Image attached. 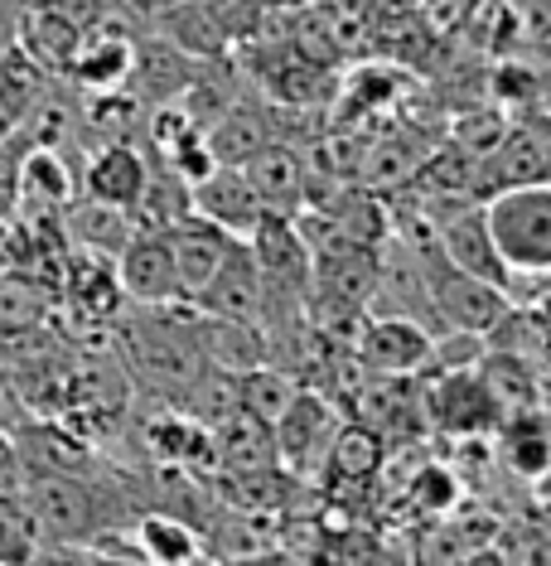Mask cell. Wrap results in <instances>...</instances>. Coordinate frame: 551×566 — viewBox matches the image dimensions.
<instances>
[{"label":"cell","instance_id":"obj_1","mask_svg":"<svg viewBox=\"0 0 551 566\" xmlns=\"http://www.w3.org/2000/svg\"><path fill=\"white\" fill-rule=\"evenodd\" d=\"M15 499L40 527L44 557L49 552H87L102 533H117L126 513H140V504H131L121 489L68 470H30Z\"/></svg>","mask_w":551,"mask_h":566},{"label":"cell","instance_id":"obj_2","mask_svg":"<svg viewBox=\"0 0 551 566\" xmlns=\"http://www.w3.org/2000/svg\"><path fill=\"white\" fill-rule=\"evenodd\" d=\"M131 364L160 397L179 402L184 388L199 378V368H203L194 311H184V301L140 305V315L131 319Z\"/></svg>","mask_w":551,"mask_h":566},{"label":"cell","instance_id":"obj_3","mask_svg":"<svg viewBox=\"0 0 551 566\" xmlns=\"http://www.w3.org/2000/svg\"><path fill=\"white\" fill-rule=\"evenodd\" d=\"M484 228H489L498 256L518 281H547L551 272V189L522 185L484 199Z\"/></svg>","mask_w":551,"mask_h":566},{"label":"cell","instance_id":"obj_4","mask_svg":"<svg viewBox=\"0 0 551 566\" xmlns=\"http://www.w3.org/2000/svg\"><path fill=\"white\" fill-rule=\"evenodd\" d=\"M416 397H421L416 407L426 411V427L441 436H455V441H484V436H494L498 421H504V407L494 402V392L484 388L474 364H451Z\"/></svg>","mask_w":551,"mask_h":566},{"label":"cell","instance_id":"obj_5","mask_svg":"<svg viewBox=\"0 0 551 566\" xmlns=\"http://www.w3.org/2000/svg\"><path fill=\"white\" fill-rule=\"evenodd\" d=\"M551 179V146H547V122L542 112H518L508 122V132L494 140L479 156V179H474V195L479 203L504 189L522 185H547Z\"/></svg>","mask_w":551,"mask_h":566},{"label":"cell","instance_id":"obj_6","mask_svg":"<svg viewBox=\"0 0 551 566\" xmlns=\"http://www.w3.org/2000/svg\"><path fill=\"white\" fill-rule=\"evenodd\" d=\"M353 358L363 373L406 378V373H421L435 358V334L406 315H373L358 325Z\"/></svg>","mask_w":551,"mask_h":566},{"label":"cell","instance_id":"obj_7","mask_svg":"<svg viewBox=\"0 0 551 566\" xmlns=\"http://www.w3.org/2000/svg\"><path fill=\"white\" fill-rule=\"evenodd\" d=\"M112 266H117V286H121L126 301H136V305H174V301H184L179 276H174L170 242H165V228H136V233L121 242V252L112 256Z\"/></svg>","mask_w":551,"mask_h":566},{"label":"cell","instance_id":"obj_8","mask_svg":"<svg viewBox=\"0 0 551 566\" xmlns=\"http://www.w3.org/2000/svg\"><path fill=\"white\" fill-rule=\"evenodd\" d=\"M339 421H335V407L325 402L319 392L300 388L290 397V407L272 421V441H276V465H290V470H315L325 460L329 441H335Z\"/></svg>","mask_w":551,"mask_h":566},{"label":"cell","instance_id":"obj_9","mask_svg":"<svg viewBox=\"0 0 551 566\" xmlns=\"http://www.w3.org/2000/svg\"><path fill=\"white\" fill-rule=\"evenodd\" d=\"M189 305L203 315L262 325V272H256V256L247 248V238H233V248H227V256L218 262V272L203 281V291Z\"/></svg>","mask_w":551,"mask_h":566},{"label":"cell","instance_id":"obj_10","mask_svg":"<svg viewBox=\"0 0 551 566\" xmlns=\"http://www.w3.org/2000/svg\"><path fill=\"white\" fill-rule=\"evenodd\" d=\"M247 175L252 195L262 199L266 213H300L305 209V185H310V160L300 156L290 140H266L262 150H252L247 160L237 165Z\"/></svg>","mask_w":551,"mask_h":566},{"label":"cell","instance_id":"obj_11","mask_svg":"<svg viewBox=\"0 0 551 566\" xmlns=\"http://www.w3.org/2000/svg\"><path fill=\"white\" fill-rule=\"evenodd\" d=\"M146 150L136 146V140H102V146L87 156L83 175H78V189L87 199H102V203H117L136 218V199L140 189H146Z\"/></svg>","mask_w":551,"mask_h":566},{"label":"cell","instance_id":"obj_12","mask_svg":"<svg viewBox=\"0 0 551 566\" xmlns=\"http://www.w3.org/2000/svg\"><path fill=\"white\" fill-rule=\"evenodd\" d=\"M165 242H170V256H174L179 291H184V301H194L203 291V281L218 272V262L233 248V233H223L218 223H209L203 213L189 209L184 218H174V223L165 228Z\"/></svg>","mask_w":551,"mask_h":566},{"label":"cell","instance_id":"obj_13","mask_svg":"<svg viewBox=\"0 0 551 566\" xmlns=\"http://www.w3.org/2000/svg\"><path fill=\"white\" fill-rule=\"evenodd\" d=\"M189 203H194V213H203L209 223H218L233 238H247L266 213L237 165H213L203 179H194V185H189Z\"/></svg>","mask_w":551,"mask_h":566},{"label":"cell","instance_id":"obj_14","mask_svg":"<svg viewBox=\"0 0 551 566\" xmlns=\"http://www.w3.org/2000/svg\"><path fill=\"white\" fill-rule=\"evenodd\" d=\"M131 49H136L131 34L102 20V24H93V30L78 34V49H73L63 78L78 87V93H107V87H121L126 73H131Z\"/></svg>","mask_w":551,"mask_h":566},{"label":"cell","instance_id":"obj_15","mask_svg":"<svg viewBox=\"0 0 551 566\" xmlns=\"http://www.w3.org/2000/svg\"><path fill=\"white\" fill-rule=\"evenodd\" d=\"M194 63L199 59H189L184 49H174L165 34H150V40H136V49H131L126 87H131L146 107H156V102H179L189 73H194Z\"/></svg>","mask_w":551,"mask_h":566},{"label":"cell","instance_id":"obj_16","mask_svg":"<svg viewBox=\"0 0 551 566\" xmlns=\"http://www.w3.org/2000/svg\"><path fill=\"white\" fill-rule=\"evenodd\" d=\"M213 431V460L233 474H266L276 470V441H272V427L256 421L252 411H227Z\"/></svg>","mask_w":551,"mask_h":566},{"label":"cell","instance_id":"obj_17","mask_svg":"<svg viewBox=\"0 0 551 566\" xmlns=\"http://www.w3.org/2000/svg\"><path fill=\"white\" fill-rule=\"evenodd\" d=\"M498 446H504V465L528 484H542L551 470V427L547 407H522L498 421Z\"/></svg>","mask_w":551,"mask_h":566},{"label":"cell","instance_id":"obj_18","mask_svg":"<svg viewBox=\"0 0 551 566\" xmlns=\"http://www.w3.org/2000/svg\"><path fill=\"white\" fill-rule=\"evenodd\" d=\"M431 140H416L412 132H382L368 140L363 165H358L353 185L373 189V195H392V189H406L416 175V165L426 160Z\"/></svg>","mask_w":551,"mask_h":566},{"label":"cell","instance_id":"obj_19","mask_svg":"<svg viewBox=\"0 0 551 566\" xmlns=\"http://www.w3.org/2000/svg\"><path fill=\"white\" fill-rule=\"evenodd\" d=\"M194 334H199L203 364H213V368L247 373V368H256V364H266V334H262V325L194 311Z\"/></svg>","mask_w":551,"mask_h":566},{"label":"cell","instance_id":"obj_20","mask_svg":"<svg viewBox=\"0 0 551 566\" xmlns=\"http://www.w3.org/2000/svg\"><path fill=\"white\" fill-rule=\"evenodd\" d=\"M203 136H209V150H213L218 165H242V160L252 156V150H262L266 140H276L272 107H266V102L237 97L233 107L223 112V117L203 126Z\"/></svg>","mask_w":551,"mask_h":566},{"label":"cell","instance_id":"obj_21","mask_svg":"<svg viewBox=\"0 0 551 566\" xmlns=\"http://www.w3.org/2000/svg\"><path fill=\"white\" fill-rule=\"evenodd\" d=\"M160 34L174 49H184L189 59H218L233 49V34L218 24V15L209 10V0H174V6L156 10Z\"/></svg>","mask_w":551,"mask_h":566},{"label":"cell","instance_id":"obj_22","mask_svg":"<svg viewBox=\"0 0 551 566\" xmlns=\"http://www.w3.org/2000/svg\"><path fill=\"white\" fill-rule=\"evenodd\" d=\"M63 228L68 238L78 242V252H97V256H117L121 242L136 233V218L117 209V203H102V199H73L63 209Z\"/></svg>","mask_w":551,"mask_h":566},{"label":"cell","instance_id":"obj_23","mask_svg":"<svg viewBox=\"0 0 551 566\" xmlns=\"http://www.w3.org/2000/svg\"><path fill=\"white\" fill-rule=\"evenodd\" d=\"M78 24H68V20H59L54 10H44V6H24V15H20V34H15V44L30 54L40 69L49 73V78H63V69H68V59H73V49H78Z\"/></svg>","mask_w":551,"mask_h":566},{"label":"cell","instance_id":"obj_24","mask_svg":"<svg viewBox=\"0 0 551 566\" xmlns=\"http://www.w3.org/2000/svg\"><path fill=\"white\" fill-rule=\"evenodd\" d=\"M136 552L140 562H165V566H189L203 557V537L194 533V523L179 513H136Z\"/></svg>","mask_w":551,"mask_h":566},{"label":"cell","instance_id":"obj_25","mask_svg":"<svg viewBox=\"0 0 551 566\" xmlns=\"http://www.w3.org/2000/svg\"><path fill=\"white\" fill-rule=\"evenodd\" d=\"M78 199V175L68 170V160L59 150H40V146H24L20 156V203H34V209H68Z\"/></svg>","mask_w":551,"mask_h":566},{"label":"cell","instance_id":"obj_26","mask_svg":"<svg viewBox=\"0 0 551 566\" xmlns=\"http://www.w3.org/2000/svg\"><path fill=\"white\" fill-rule=\"evenodd\" d=\"M479 378L484 388L494 392V402L508 411H522V407H542V364H528L518 354H504V349H489L479 358Z\"/></svg>","mask_w":551,"mask_h":566},{"label":"cell","instance_id":"obj_27","mask_svg":"<svg viewBox=\"0 0 551 566\" xmlns=\"http://www.w3.org/2000/svg\"><path fill=\"white\" fill-rule=\"evenodd\" d=\"M382 455H388V446H382V431L363 427V421H349V427L335 431V441H329L325 450V465L329 474H339V480H373V474L382 470Z\"/></svg>","mask_w":551,"mask_h":566},{"label":"cell","instance_id":"obj_28","mask_svg":"<svg viewBox=\"0 0 551 566\" xmlns=\"http://www.w3.org/2000/svg\"><path fill=\"white\" fill-rule=\"evenodd\" d=\"M305 388V382H296L286 368H276V364H256L247 373H237V402L242 411H252L256 421H272L280 417V411L290 407V397H296Z\"/></svg>","mask_w":551,"mask_h":566},{"label":"cell","instance_id":"obj_29","mask_svg":"<svg viewBox=\"0 0 551 566\" xmlns=\"http://www.w3.org/2000/svg\"><path fill=\"white\" fill-rule=\"evenodd\" d=\"M44 83H49V73L20 44L0 49V117L10 126H20V117L34 107V97L44 93Z\"/></svg>","mask_w":551,"mask_h":566},{"label":"cell","instance_id":"obj_30","mask_svg":"<svg viewBox=\"0 0 551 566\" xmlns=\"http://www.w3.org/2000/svg\"><path fill=\"white\" fill-rule=\"evenodd\" d=\"M44 557V537L15 494H0V566H24Z\"/></svg>","mask_w":551,"mask_h":566},{"label":"cell","instance_id":"obj_31","mask_svg":"<svg viewBox=\"0 0 551 566\" xmlns=\"http://www.w3.org/2000/svg\"><path fill=\"white\" fill-rule=\"evenodd\" d=\"M494 97L498 107H518V112H542V73L528 69L522 59L504 63V69L494 73ZM512 112V117H518Z\"/></svg>","mask_w":551,"mask_h":566},{"label":"cell","instance_id":"obj_32","mask_svg":"<svg viewBox=\"0 0 551 566\" xmlns=\"http://www.w3.org/2000/svg\"><path fill=\"white\" fill-rule=\"evenodd\" d=\"M508 132V112L504 107H479V112H459V117L451 122V146L469 150V156H484V150L494 146L498 136Z\"/></svg>","mask_w":551,"mask_h":566},{"label":"cell","instance_id":"obj_33","mask_svg":"<svg viewBox=\"0 0 551 566\" xmlns=\"http://www.w3.org/2000/svg\"><path fill=\"white\" fill-rule=\"evenodd\" d=\"M412 499H416L421 513L445 518V513L459 504V474L445 470V465H421V474L412 480Z\"/></svg>","mask_w":551,"mask_h":566},{"label":"cell","instance_id":"obj_34","mask_svg":"<svg viewBox=\"0 0 551 566\" xmlns=\"http://www.w3.org/2000/svg\"><path fill=\"white\" fill-rule=\"evenodd\" d=\"M44 315V301L24 281H0V334H24Z\"/></svg>","mask_w":551,"mask_h":566},{"label":"cell","instance_id":"obj_35","mask_svg":"<svg viewBox=\"0 0 551 566\" xmlns=\"http://www.w3.org/2000/svg\"><path fill=\"white\" fill-rule=\"evenodd\" d=\"M34 6L54 10L59 20L78 24V30H93V24L107 20V6H112V0H34Z\"/></svg>","mask_w":551,"mask_h":566},{"label":"cell","instance_id":"obj_36","mask_svg":"<svg viewBox=\"0 0 551 566\" xmlns=\"http://www.w3.org/2000/svg\"><path fill=\"white\" fill-rule=\"evenodd\" d=\"M20 484H24V460L15 431H0V494H20Z\"/></svg>","mask_w":551,"mask_h":566},{"label":"cell","instance_id":"obj_37","mask_svg":"<svg viewBox=\"0 0 551 566\" xmlns=\"http://www.w3.org/2000/svg\"><path fill=\"white\" fill-rule=\"evenodd\" d=\"M20 421H30V417H24V402H20V392L10 388L6 378H0V431H15Z\"/></svg>","mask_w":551,"mask_h":566},{"label":"cell","instance_id":"obj_38","mask_svg":"<svg viewBox=\"0 0 551 566\" xmlns=\"http://www.w3.org/2000/svg\"><path fill=\"white\" fill-rule=\"evenodd\" d=\"M24 6H30V0H0V49H10V44H15Z\"/></svg>","mask_w":551,"mask_h":566},{"label":"cell","instance_id":"obj_39","mask_svg":"<svg viewBox=\"0 0 551 566\" xmlns=\"http://www.w3.org/2000/svg\"><path fill=\"white\" fill-rule=\"evenodd\" d=\"M140 6L150 10V15H156V10H165V6H174V0H140Z\"/></svg>","mask_w":551,"mask_h":566},{"label":"cell","instance_id":"obj_40","mask_svg":"<svg viewBox=\"0 0 551 566\" xmlns=\"http://www.w3.org/2000/svg\"><path fill=\"white\" fill-rule=\"evenodd\" d=\"M10 132H15V126H10V122H6V117H0V140H6V136H10Z\"/></svg>","mask_w":551,"mask_h":566}]
</instances>
